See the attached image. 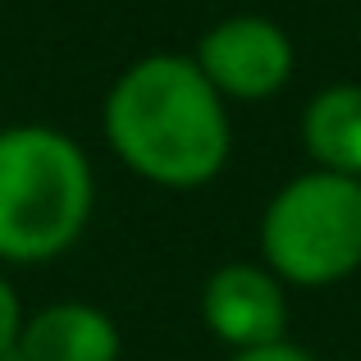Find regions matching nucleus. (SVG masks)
Here are the masks:
<instances>
[{
  "instance_id": "1",
  "label": "nucleus",
  "mask_w": 361,
  "mask_h": 361,
  "mask_svg": "<svg viewBox=\"0 0 361 361\" xmlns=\"http://www.w3.org/2000/svg\"><path fill=\"white\" fill-rule=\"evenodd\" d=\"M110 151L137 178L174 192L206 188L233 147L224 97L192 55H142L115 78L101 110Z\"/></svg>"
},
{
  "instance_id": "4",
  "label": "nucleus",
  "mask_w": 361,
  "mask_h": 361,
  "mask_svg": "<svg viewBox=\"0 0 361 361\" xmlns=\"http://www.w3.org/2000/svg\"><path fill=\"white\" fill-rule=\"evenodd\" d=\"M192 60L224 101H265L288 87L298 55L293 37L274 18L229 14L197 37Z\"/></svg>"
},
{
  "instance_id": "6",
  "label": "nucleus",
  "mask_w": 361,
  "mask_h": 361,
  "mask_svg": "<svg viewBox=\"0 0 361 361\" xmlns=\"http://www.w3.org/2000/svg\"><path fill=\"white\" fill-rule=\"evenodd\" d=\"M119 325L92 302H55L23 320L18 353L27 361H119Z\"/></svg>"
},
{
  "instance_id": "7",
  "label": "nucleus",
  "mask_w": 361,
  "mask_h": 361,
  "mask_svg": "<svg viewBox=\"0 0 361 361\" xmlns=\"http://www.w3.org/2000/svg\"><path fill=\"white\" fill-rule=\"evenodd\" d=\"M302 147L311 169L361 178V82H329L307 101Z\"/></svg>"
},
{
  "instance_id": "5",
  "label": "nucleus",
  "mask_w": 361,
  "mask_h": 361,
  "mask_svg": "<svg viewBox=\"0 0 361 361\" xmlns=\"http://www.w3.org/2000/svg\"><path fill=\"white\" fill-rule=\"evenodd\" d=\"M202 320L233 353L288 338V283L256 261H229L202 283Z\"/></svg>"
},
{
  "instance_id": "3",
  "label": "nucleus",
  "mask_w": 361,
  "mask_h": 361,
  "mask_svg": "<svg viewBox=\"0 0 361 361\" xmlns=\"http://www.w3.org/2000/svg\"><path fill=\"white\" fill-rule=\"evenodd\" d=\"M261 261L293 288H329L361 270V178L307 169L261 215Z\"/></svg>"
},
{
  "instance_id": "8",
  "label": "nucleus",
  "mask_w": 361,
  "mask_h": 361,
  "mask_svg": "<svg viewBox=\"0 0 361 361\" xmlns=\"http://www.w3.org/2000/svg\"><path fill=\"white\" fill-rule=\"evenodd\" d=\"M23 302H18V293H14V283L0 274V357L5 353H14L18 348V334H23Z\"/></svg>"
},
{
  "instance_id": "2",
  "label": "nucleus",
  "mask_w": 361,
  "mask_h": 361,
  "mask_svg": "<svg viewBox=\"0 0 361 361\" xmlns=\"http://www.w3.org/2000/svg\"><path fill=\"white\" fill-rule=\"evenodd\" d=\"M92 206V160L69 133L46 123L0 128V261H55L82 238Z\"/></svg>"
},
{
  "instance_id": "9",
  "label": "nucleus",
  "mask_w": 361,
  "mask_h": 361,
  "mask_svg": "<svg viewBox=\"0 0 361 361\" xmlns=\"http://www.w3.org/2000/svg\"><path fill=\"white\" fill-rule=\"evenodd\" d=\"M229 361H316L307 353V348L288 343V338H279V343H265V348H247V353H233Z\"/></svg>"
}]
</instances>
